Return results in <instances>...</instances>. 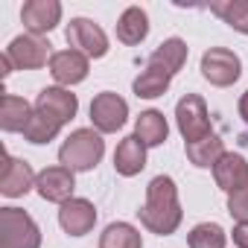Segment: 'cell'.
<instances>
[{
  "instance_id": "3",
  "label": "cell",
  "mask_w": 248,
  "mask_h": 248,
  "mask_svg": "<svg viewBox=\"0 0 248 248\" xmlns=\"http://www.w3.org/2000/svg\"><path fill=\"white\" fill-rule=\"evenodd\" d=\"M38 245H41V231L30 213L18 207L0 210V248H38Z\"/></svg>"
},
{
  "instance_id": "21",
  "label": "cell",
  "mask_w": 248,
  "mask_h": 248,
  "mask_svg": "<svg viewBox=\"0 0 248 248\" xmlns=\"http://www.w3.org/2000/svg\"><path fill=\"white\" fill-rule=\"evenodd\" d=\"M210 12L219 15L236 32L248 35V0H216V3H210Z\"/></svg>"
},
{
  "instance_id": "16",
  "label": "cell",
  "mask_w": 248,
  "mask_h": 248,
  "mask_svg": "<svg viewBox=\"0 0 248 248\" xmlns=\"http://www.w3.org/2000/svg\"><path fill=\"white\" fill-rule=\"evenodd\" d=\"M213 175H216V184L228 193H233L236 187H242L248 181V164L242 155H233V152H225L216 167H213Z\"/></svg>"
},
{
  "instance_id": "18",
  "label": "cell",
  "mask_w": 248,
  "mask_h": 248,
  "mask_svg": "<svg viewBox=\"0 0 248 248\" xmlns=\"http://www.w3.org/2000/svg\"><path fill=\"white\" fill-rule=\"evenodd\" d=\"M149 35V18L140 6H129L117 21V38L123 44H140Z\"/></svg>"
},
{
  "instance_id": "23",
  "label": "cell",
  "mask_w": 248,
  "mask_h": 248,
  "mask_svg": "<svg viewBox=\"0 0 248 248\" xmlns=\"http://www.w3.org/2000/svg\"><path fill=\"white\" fill-rule=\"evenodd\" d=\"M59 132H62V123H59L56 117H50V114H44V111H32L27 129H24V138H27L30 143H47V140H53Z\"/></svg>"
},
{
  "instance_id": "2",
  "label": "cell",
  "mask_w": 248,
  "mask_h": 248,
  "mask_svg": "<svg viewBox=\"0 0 248 248\" xmlns=\"http://www.w3.org/2000/svg\"><path fill=\"white\" fill-rule=\"evenodd\" d=\"M102 152H105V143L93 129H76L59 149V161L70 172H85L99 164Z\"/></svg>"
},
{
  "instance_id": "26",
  "label": "cell",
  "mask_w": 248,
  "mask_h": 248,
  "mask_svg": "<svg viewBox=\"0 0 248 248\" xmlns=\"http://www.w3.org/2000/svg\"><path fill=\"white\" fill-rule=\"evenodd\" d=\"M225 231L216 222H202L190 231V248H225Z\"/></svg>"
},
{
  "instance_id": "29",
  "label": "cell",
  "mask_w": 248,
  "mask_h": 248,
  "mask_svg": "<svg viewBox=\"0 0 248 248\" xmlns=\"http://www.w3.org/2000/svg\"><path fill=\"white\" fill-rule=\"evenodd\" d=\"M239 114H242V120L248 123V91L242 93V99H239Z\"/></svg>"
},
{
  "instance_id": "8",
  "label": "cell",
  "mask_w": 248,
  "mask_h": 248,
  "mask_svg": "<svg viewBox=\"0 0 248 248\" xmlns=\"http://www.w3.org/2000/svg\"><path fill=\"white\" fill-rule=\"evenodd\" d=\"M126 117H129V105H126V99H120L117 93L105 91V93L93 96V102H91V120H93V126L99 132H117V129H123Z\"/></svg>"
},
{
  "instance_id": "13",
  "label": "cell",
  "mask_w": 248,
  "mask_h": 248,
  "mask_svg": "<svg viewBox=\"0 0 248 248\" xmlns=\"http://www.w3.org/2000/svg\"><path fill=\"white\" fill-rule=\"evenodd\" d=\"M50 73L59 85H76L88 76V56L79 50H59L50 59Z\"/></svg>"
},
{
  "instance_id": "7",
  "label": "cell",
  "mask_w": 248,
  "mask_h": 248,
  "mask_svg": "<svg viewBox=\"0 0 248 248\" xmlns=\"http://www.w3.org/2000/svg\"><path fill=\"white\" fill-rule=\"evenodd\" d=\"M3 56L18 70H35V67H44L53 59L50 56V44L44 38H38V35H18V38H12V44L6 47Z\"/></svg>"
},
{
  "instance_id": "10",
  "label": "cell",
  "mask_w": 248,
  "mask_h": 248,
  "mask_svg": "<svg viewBox=\"0 0 248 248\" xmlns=\"http://www.w3.org/2000/svg\"><path fill=\"white\" fill-rule=\"evenodd\" d=\"M35 187H38L41 199L56 202V204H64V202L73 199V187H76V181H73V172L64 170V167H47L44 172H38Z\"/></svg>"
},
{
  "instance_id": "22",
  "label": "cell",
  "mask_w": 248,
  "mask_h": 248,
  "mask_svg": "<svg viewBox=\"0 0 248 248\" xmlns=\"http://www.w3.org/2000/svg\"><path fill=\"white\" fill-rule=\"evenodd\" d=\"M149 62L152 64H161L164 70H170L172 76L184 67V62H187V44L181 41V38H170V41H164L152 56H149Z\"/></svg>"
},
{
  "instance_id": "20",
  "label": "cell",
  "mask_w": 248,
  "mask_h": 248,
  "mask_svg": "<svg viewBox=\"0 0 248 248\" xmlns=\"http://www.w3.org/2000/svg\"><path fill=\"white\" fill-rule=\"evenodd\" d=\"M167 120L161 111H143L138 117V126H135V138L143 140V146H161L167 140Z\"/></svg>"
},
{
  "instance_id": "15",
  "label": "cell",
  "mask_w": 248,
  "mask_h": 248,
  "mask_svg": "<svg viewBox=\"0 0 248 248\" xmlns=\"http://www.w3.org/2000/svg\"><path fill=\"white\" fill-rule=\"evenodd\" d=\"M146 167V146L140 138H126V140H120L117 152H114V170L120 175H138L140 170Z\"/></svg>"
},
{
  "instance_id": "11",
  "label": "cell",
  "mask_w": 248,
  "mask_h": 248,
  "mask_svg": "<svg viewBox=\"0 0 248 248\" xmlns=\"http://www.w3.org/2000/svg\"><path fill=\"white\" fill-rule=\"evenodd\" d=\"M21 21L30 30V35L50 32L62 21V3L59 0H30L21 9Z\"/></svg>"
},
{
  "instance_id": "5",
  "label": "cell",
  "mask_w": 248,
  "mask_h": 248,
  "mask_svg": "<svg viewBox=\"0 0 248 248\" xmlns=\"http://www.w3.org/2000/svg\"><path fill=\"white\" fill-rule=\"evenodd\" d=\"M242 73V64H239V56L233 50H225V47H210L204 56H202V76L210 82V85H219V88H228L239 79Z\"/></svg>"
},
{
  "instance_id": "24",
  "label": "cell",
  "mask_w": 248,
  "mask_h": 248,
  "mask_svg": "<svg viewBox=\"0 0 248 248\" xmlns=\"http://www.w3.org/2000/svg\"><path fill=\"white\" fill-rule=\"evenodd\" d=\"M222 155H225V149H222V140L216 135H207L196 143H187V158L196 167H216V161Z\"/></svg>"
},
{
  "instance_id": "27",
  "label": "cell",
  "mask_w": 248,
  "mask_h": 248,
  "mask_svg": "<svg viewBox=\"0 0 248 248\" xmlns=\"http://www.w3.org/2000/svg\"><path fill=\"white\" fill-rule=\"evenodd\" d=\"M228 213L236 222H248V181L236 187L233 193H228Z\"/></svg>"
},
{
  "instance_id": "19",
  "label": "cell",
  "mask_w": 248,
  "mask_h": 248,
  "mask_svg": "<svg viewBox=\"0 0 248 248\" xmlns=\"http://www.w3.org/2000/svg\"><path fill=\"white\" fill-rule=\"evenodd\" d=\"M170 82H172V73L170 70H164L161 64L146 62V70L135 79V93L143 96V99H155V96H161L170 88Z\"/></svg>"
},
{
  "instance_id": "17",
  "label": "cell",
  "mask_w": 248,
  "mask_h": 248,
  "mask_svg": "<svg viewBox=\"0 0 248 248\" xmlns=\"http://www.w3.org/2000/svg\"><path fill=\"white\" fill-rule=\"evenodd\" d=\"M30 117H32V108L27 99L15 93H3V99H0V126H3V132H24Z\"/></svg>"
},
{
  "instance_id": "6",
  "label": "cell",
  "mask_w": 248,
  "mask_h": 248,
  "mask_svg": "<svg viewBox=\"0 0 248 248\" xmlns=\"http://www.w3.org/2000/svg\"><path fill=\"white\" fill-rule=\"evenodd\" d=\"M67 44H70V50H79L88 59H102L108 53V38H105L102 27H96L88 18H73L67 24Z\"/></svg>"
},
{
  "instance_id": "12",
  "label": "cell",
  "mask_w": 248,
  "mask_h": 248,
  "mask_svg": "<svg viewBox=\"0 0 248 248\" xmlns=\"http://www.w3.org/2000/svg\"><path fill=\"white\" fill-rule=\"evenodd\" d=\"M93 222H96V207L88 199H70L59 210V225L70 236H85L93 228Z\"/></svg>"
},
{
  "instance_id": "25",
  "label": "cell",
  "mask_w": 248,
  "mask_h": 248,
  "mask_svg": "<svg viewBox=\"0 0 248 248\" xmlns=\"http://www.w3.org/2000/svg\"><path fill=\"white\" fill-rule=\"evenodd\" d=\"M99 248H140V233L126 222H114L102 231Z\"/></svg>"
},
{
  "instance_id": "9",
  "label": "cell",
  "mask_w": 248,
  "mask_h": 248,
  "mask_svg": "<svg viewBox=\"0 0 248 248\" xmlns=\"http://www.w3.org/2000/svg\"><path fill=\"white\" fill-rule=\"evenodd\" d=\"M35 172L27 161H18L12 155L3 152V167H0V193L15 199V196H24L30 187H35Z\"/></svg>"
},
{
  "instance_id": "28",
  "label": "cell",
  "mask_w": 248,
  "mask_h": 248,
  "mask_svg": "<svg viewBox=\"0 0 248 248\" xmlns=\"http://www.w3.org/2000/svg\"><path fill=\"white\" fill-rule=\"evenodd\" d=\"M233 245L248 248V222H236L233 225Z\"/></svg>"
},
{
  "instance_id": "1",
  "label": "cell",
  "mask_w": 248,
  "mask_h": 248,
  "mask_svg": "<svg viewBox=\"0 0 248 248\" xmlns=\"http://www.w3.org/2000/svg\"><path fill=\"white\" fill-rule=\"evenodd\" d=\"M140 222L161 236H170L181 225V204H178V190L170 175H158L146 187V204L138 210Z\"/></svg>"
},
{
  "instance_id": "14",
  "label": "cell",
  "mask_w": 248,
  "mask_h": 248,
  "mask_svg": "<svg viewBox=\"0 0 248 248\" xmlns=\"http://www.w3.org/2000/svg\"><path fill=\"white\" fill-rule=\"evenodd\" d=\"M76 108H79L76 93H70V91H64V88H44V91L38 93V99H35V111H44V114L56 117L62 126H64L67 120H73Z\"/></svg>"
},
{
  "instance_id": "4",
  "label": "cell",
  "mask_w": 248,
  "mask_h": 248,
  "mask_svg": "<svg viewBox=\"0 0 248 248\" xmlns=\"http://www.w3.org/2000/svg\"><path fill=\"white\" fill-rule=\"evenodd\" d=\"M175 117H178V129H181V135H184L187 143H196V140L213 135V132H210L207 105H204V99L196 96V93H187V96L175 105Z\"/></svg>"
}]
</instances>
